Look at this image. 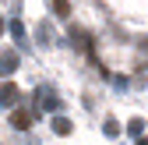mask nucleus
Instances as JSON below:
<instances>
[{"mask_svg":"<svg viewBox=\"0 0 148 145\" xmlns=\"http://www.w3.org/2000/svg\"><path fill=\"white\" fill-rule=\"evenodd\" d=\"M18 103H21V88H18L14 81H4L0 85V106L11 110V106H18Z\"/></svg>","mask_w":148,"mask_h":145,"instance_id":"f257e3e1","label":"nucleus"},{"mask_svg":"<svg viewBox=\"0 0 148 145\" xmlns=\"http://www.w3.org/2000/svg\"><path fill=\"white\" fill-rule=\"evenodd\" d=\"M18 71V50H4L0 53V78H11Z\"/></svg>","mask_w":148,"mask_h":145,"instance_id":"f03ea898","label":"nucleus"},{"mask_svg":"<svg viewBox=\"0 0 148 145\" xmlns=\"http://www.w3.org/2000/svg\"><path fill=\"white\" fill-rule=\"evenodd\" d=\"M11 128H14V131H28V128H32V113H28V110H14V113H11Z\"/></svg>","mask_w":148,"mask_h":145,"instance_id":"7ed1b4c3","label":"nucleus"},{"mask_svg":"<svg viewBox=\"0 0 148 145\" xmlns=\"http://www.w3.org/2000/svg\"><path fill=\"white\" fill-rule=\"evenodd\" d=\"M49 124H53V135H60V138H67V135L74 131V124H71L67 117H60V113H57V117H53Z\"/></svg>","mask_w":148,"mask_h":145,"instance_id":"20e7f679","label":"nucleus"},{"mask_svg":"<svg viewBox=\"0 0 148 145\" xmlns=\"http://www.w3.org/2000/svg\"><path fill=\"white\" fill-rule=\"evenodd\" d=\"M35 43H39V46H49V43H53V28H49L46 21L35 28Z\"/></svg>","mask_w":148,"mask_h":145,"instance_id":"39448f33","label":"nucleus"},{"mask_svg":"<svg viewBox=\"0 0 148 145\" xmlns=\"http://www.w3.org/2000/svg\"><path fill=\"white\" fill-rule=\"evenodd\" d=\"M127 135H131V138H145V120H141V117H131V124H127Z\"/></svg>","mask_w":148,"mask_h":145,"instance_id":"423d86ee","label":"nucleus"},{"mask_svg":"<svg viewBox=\"0 0 148 145\" xmlns=\"http://www.w3.org/2000/svg\"><path fill=\"white\" fill-rule=\"evenodd\" d=\"M53 14L57 18H71V0H53Z\"/></svg>","mask_w":148,"mask_h":145,"instance_id":"0eeeda50","label":"nucleus"},{"mask_svg":"<svg viewBox=\"0 0 148 145\" xmlns=\"http://www.w3.org/2000/svg\"><path fill=\"white\" fill-rule=\"evenodd\" d=\"M102 131H106L109 138H116V135H120V124H116V120H106V124H102Z\"/></svg>","mask_w":148,"mask_h":145,"instance_id":"6e6552de","label":"nucleus"},{"mask_svg":"<svg viewBox=\"0 0 148 145\" xmlns=\"http://www.w3.org/2000/svg\"><path fill=\"white\" fill-rule=\"evenodd\" d=\"M11 35H14V39H25V25H21V21H18V18H14V21H11Z\"/></svg>","mask_w":148,"mask_h":145,"instance_id":"1a4fd4ad","label":"nucleus"},{"mask_svg":"<svg viewBox=\"0 0 148 145\" xmlns=\"http://www.w3.org/2000/svg\"><path fill=\"white\" fill-rule=\"evenodd\" d=\"M138 145H148V138H138Z\"/></svg>","mask_w":148,"mask_h":145,"instance_id":"9d476101","label":"nucleus"},{"mask_svg":"<svg viewBox=\"0 0 148 145\" xmlns=\"http://www.w3.org/2000/svg\"><path fill=\"white\" fill-rule=\"evenodd\" d=\"M0 32H4V18H0Z\"/></svg>","mask_w":148,"mask_h":145,"instance_id":"9b49d317","label":"nucleus"}]
</instances>
